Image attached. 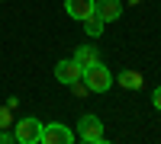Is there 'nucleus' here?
Returning a JSON list of instances; mask_svg holds the SVG:
<instances>
[{"label":"nucleus","mask_w":161,"mask_h":144,"mask_svg":"<svg viewBox=\"0 0 161 144\" xmlns=\"http://www.w3.org/2000/svg\"><path fill=\"white\" fill-rule=\"evenodd\" d=\"M80 80L87 83L90 93H106V90L113 87V74L97 61V64H90V67H84V77H80Z\"/></svg>","instance_id":"1"},{"label":"nucleus","mask_w":161,"mask_h":144,"mask_svg":"<svg viewBox=\"0 0 161 144\" xmlns=\"http://www.w3.org/2000/svg\"><path fill=\"white\" fill-rule=\"evenodd\" d=\"M13 138L23 141V144H42V122L39 119H19Z\"/></svg>","instance_id":"2"},{"label":"nucleus","mask_w":161,"mask_h":144,"mask_svg":"<svg viewBox=\"0 0 161 144\" xmlns=\"http://www.w3.org/2000/svg\"><path fill=\"white\" fill-rule=\"evenodd\" d=\"M74 141V132L61 122H48L42 125V144H71Z\"/></svg>","instance_id":"3"},{"label":"nucleus","mask_w":161,"mask_h":144,"mask_svg":"<svg viewBox=\"0 0 161 144\" xmlns=\"http://www.w3.org/2000/svg\"><path fill=\"white\" fill-rule=\"evenodd\" d=\"M77 135L84 141H90V144H97V141H103V122L97 115H84V119L77 122Z\"/></svg>","instance_id":"4"},{"label":"nucleus","mask_w":161,"mask_h":144,"mask_svg":"<svg viewBox=\"0 0 161 144\" xmlns=\"http://www.w3.org/2000/svg\"><path fill=\"white\" fill-rule=\"evenodd\" d=\"M80 77H84V67H80L74 58H71V61H58V64H55V80H58V83L71 87L74 80H80Z\"/></svg>","instance_id":"5"},{"label":"nucleus","mask_w":161,"mask_h":144,"mask_svg":"<svg viewBox=\"0 0 161 144\" xmlns=\"http://www.w3.org/2000/svg\"><path fill=\"white\" fill-rule=\"evenodd\" d=\"M64 10H68L71 19H80L84 22L87 16H93V10H97V0H64Z\"/></svg>","instance_id":"6"},{"label":"nucleus","mask_w":161,"mask_h":144,"mask_svg":"<svg viewBox=\"0 0 161 144\" xmlns=\"http://www.w3.org/2000/svg\"><path fill=\"white\" fill-rule=\"evenodd\" d=\"M93 13H97L103 22H113V19L123 16V3H119V0H97V10Z\"/></svg>","instance_id":"7"},{"label":"nucleus","mask_w":161,"mask_h":144,"mask_svg":"<svg viewBox=\"0 0 161 144\" xmlns=\"http://www.w3.org/2000/svg\"><path fill=\"white\" fill-rule=\"evenodd\" d=\"M119 87L123 90H139L142 87V74L139 71H123L119 74Z\"/></svg>","instance_id":"8"},{"label":"nucleus","mask_w":161,"mask_h":144,"mask_svg":"<svg viewBox=\"0 0 161 144\" xmlns=\"http://www.w3.org/2000/svg\"><path fill=\"white\" fill-rule=\"evenodd\" d=\"M103 26H106V22H103V19L97 16V13H93V16H87V19H84V32H87L90 38H100V32H103Z\"/></svg>","instance_id":"9"},{"label":"nucleus","mask_w":161,"mask_h":144,"mask_svg":"<svg viewBox=\"0 0 161 144\" xmlns=\"http://www.w3.org/2000/svg\"><path fill=\"white\" fill-rule=\"evenodd\" d=\"M74 61L80 64V67H90V64H97V51H93L90 45H84V48H80L77 55H74Z\"/></svg>","instance_id":"10"},{"label":"nucleus","mask_w":161,"mask_h":144,"mask_svg":"<svg viewBox=\"0 0 161 144\" xmlns=\"http://www.w3.org/2000/svg\"><path fill=\"white\" fill-rule=\"evenodd\" d=\"M152 106L161 112V87H155V93H152Z\"/></svg>","instance_id":"11"},{"label":"nucleus","mask_w":161,"mask_h":144,"mask_svg":"<svg viewBox=\"0 0 161 144\" xmlns=\"http://www.w3.org/2000/svg\"><path fill=\"white\" fill-rule=\"evenodd\" d=\"M3 125H10V112H7V109H0V128H3Z\"/></svg>","instance_id":"12"},{"label":"nucleus","mask_w":161,"mask_h":144,"mask_svg":"<svg viewBox=\"0 0 161 144\" xmlns=\"http://www.w3.org/2000/svg\"><path fill=\"white\" fill-rule=\"evenodd\" d=\"M7 141H16L13 135H7V132H0V144H7Z\"/></svg>","instance_id":"13"}]
</instances>
